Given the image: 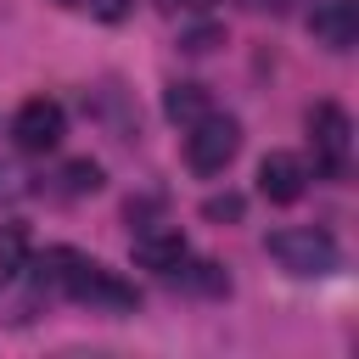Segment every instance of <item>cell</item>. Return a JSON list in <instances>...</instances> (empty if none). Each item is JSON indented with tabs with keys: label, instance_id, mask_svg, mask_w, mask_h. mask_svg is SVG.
<instances>
[{
	"label": "cell",
	"instance_id": "2e32d148",
	"mask_svg": "<svg viewBox=\"0 0 359 359\" xmlns=\"http://www.w3.org/2000/svg\"><path fill=\"white\" fill-rule=\"evenodd\" d=\"M252 6H258V11H269V17H292L303 0H252Z\"/></svg>",
	"mask_w": 359,
	"mask_h": 359
},
{
	"label": "cell",
	"instance_id": "4fadbf2b",
	"mask_svg": "<svg viewBox=\"0 0 359 359\" xmlns=\"http://www.w3.org/2000/svg\"><path fill=\"white\" fill-rule=\"evenodd\" d=\"M17 196H28V174L11 168V163H0V202H17Z\"/></svg>",
	"mask_w": 359,
	"mask_h": 359
},
{
	"label": "cell",
	"instance_id": "7c38bea8",
	"mask_svg": "<svg viewBox=\"0 0 359 359\" xmlns=\"http://www.w3.org/2000/svg\"><path fill=\"white\" fill-rule=\"evenodd\" d=\"M22 264H28V241H22V230H0V286L17 280Z\"/></svg>",
	"mask_w": 359,
	"mask_h": 359
},
{
	"label": "cell",
	"instance_id": "6da1fadb",
	"mask_svg": "<svg viewBox=\"0 0 359 359\" xmlns=\"http://www.w3.org/2000/svg\"><path fill=\"white\" fill-rule=\"evenodd\" d=\"M264 252L286 269V275H297V280H320V275H331L337 264H342V252H337V241L325 236V230H314V224H292V230H269V241H264Z\"/></svg>",
	"mask_w": 359,
	"mask_h": 359
},
{
	"label": "cell",
	"instance_id": "5bb4252c",
	"mask_svg": "<svg viewBox=\"0 0 359 359\" xmlns=\"http://www.w3.org/2000/svg\"><path fill=\"white\" fill-rule=\"evenodd\" d=\"M219 39H224V34H219L213 22H202V28H185V34H180V45H185V50H213Z\"/></svg>",
	"mask_w": 359,
	"mask_h": 359
},
{
	"label": "cell",
	"instance_id": "3957f363",
	"mask_svg": "<svg viewBox=\"0 0 359 359\" xmlns=\"http://www.w3.org/2000/svg\"><path fill=\"white\" fill-rule=\"evenodd\" d=\"M309 140H314V163L325 174H342L348 168V151H353V123L337 101H314L309 107Z\"/></svg>",
	"mask_w": 359,
	"mask_h": 359
},
{
	"label": "cell",
	"instance_id": "7a4b0ae2",
	"mask_svg": "<svg viewBox=\"0 0 359 359\" xmlns=\"http://www.w3.org/2000/svg\"><path fill=\"white\" fill-rule=\"evenodd\" d=\"M191 135H185V163L196 168V174H224V163L241 151V123L230 118V112H202L196 123H185Z\"/></svg>",
	"mask_w": 359,
	"mask_h": 359
},
{
	"label": "cell",
	"instance_id": "9a60e30c",
	"mask_svg": "<svg viewBox=\"0 0 359 359\" xmlns=\"http://www.w3.org/2000/svg\"><path fill=\"white\" fill-rule=\"evenodd\" d=\"M95 17H107V22H123L129 11H135V0H84Z\"/></svg>",
	"mask_w": 359,
	"mask_h": 359
},
{
	"label": "cell",
	"instance_id": "ba28073f",
	"mask_svg": "<svg viewBox=\"0 0 359 359\" xmlns=\"http://www.w3.org/2000/svg\"><path fill=\"white\" fill-rule=\"evenodd\" d=\"M163 112H168L174 123H196V118L208 112V90L191 84V79H174V84L163 90Z\"/></svg>",
	"mask_w": 359,
	"mask_h": 359
},
{
	"label": "cell",
	"instance_id": "8fae6325",
	"mask_svg": "<svg viewBox=\"0 0 359 359\" xmlns=\"http://www.w3.org/2000/svg\"><path fill=\"white\" fill-rule=\"evenodd\" d=\"M247 213V196L241 191H213L208 202H202V219H213V224H236Z\"/></svg>",
	"mask_w": 359,
	"mask_h": 359
},
{
	"label": "cell",
	"instance_id": "52a82bcc",
	"mask_svg": "<svg viewBox=\"0 0 359 359\" xmlns=\"http://www.w3.org/2000/svg\"><path fill=\"white\" fill-rule=\"evenodd\" d=\"M303 185H309V168H303V157H292V151H269L264 163H258V191L269 196V202H297L303 196Z\"/></svg>",
	"mask_w": 359,
	"mask_h": 359
},
{
	"label": "cell",
	"instance_id": "9c48e42d",
	"mask_svg": "<svg viewBox=\"0 0 359 359\" xmlns=\"http://www.w3.org/2000/svg\"><path fill=\"white\" fill-rule=\"evenodd\" d=\"M101 180H107V174H101V163H90V157H73V163L62 168V191H67V196H95Z\"/></svg>",
	"mask_w": 359,
	"mask_h": 359
},
{
	"label": "cell",
	"instance_id": "5b68a950",
	"mask_svg": "<svg viewBox=\"0 0 359 359\" xmlns=\"http://www.w3.org/2000/svg\"><path fill=\"white\" fill-rule=\"evenodd\" d=\"M309 34H314V45H325V50H353L359 45V0H320L314 11H309Z\"/></svg>",
	"mask_w": 359,
	"mask_h": 359
},
{
	"label": "cell",
	"instance_id": "8992f818",
	"mask_svg": "<svg viewBox=\"0 0 359 359\" xmlns=\"http://www.w3.org/2000/svg\"><path fill=\"white\" fill-rule=\"evenodd\" d=\"M135 264L140 269H157V275H174L185 264V236L174 224H146L135 230Z\"/></svg>",
	"mask_w": 359,
	"mask_h": 359
},
{
	"label": "cell",
	"instance_id": "277c9868",
	"mask_svg": "<svg viewBox=\"0 0 359 359\" xmlns=\"http://www.w3.org/2000/svg\"><path fill=\"white\" fill-rule=\"evenodd\" d=\"M62 135H67V112H62V101H50V95L22 101L17 118H11V140H17L22 151H50V146H62Z\"/></svg>",
	"mask_w": 359,
	"mask_h": 359
},
{
	"label": "cell",
	"instance_id": "30bf717a",
	"mask_svg": "<svg viewBox=\"0 0 359 359\" xmlns=\"http://www.w3.org/2000/svg\"><path fill=\"white\" fill-rule=\"evenodd\" d=\"M174 275H185V286H191V292H208V297H219V292H230V280H224V269H219V264H208V258H202V264H180Z\"/></svg>",
	"mask_w": 359,
	"mask_h": 359
}]
</instances>
